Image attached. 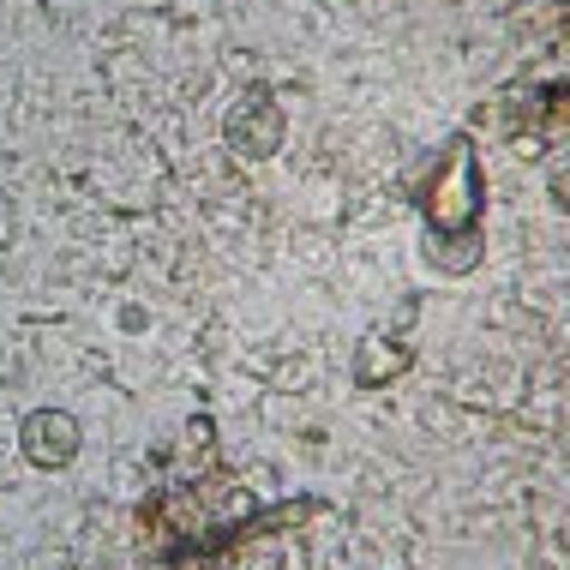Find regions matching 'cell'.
<instances>
[{
    "label": "cell",
    "mask_w": 570,
    "mask_h": 570,
    "mask_svg": "<svg viewBox=\"0 0 570 570\" xmlns=\"http://www.w3.org/2000/svg\"><path fill=\"white\" fill-rule=\"evenodd\" d=\"M223 132H228V145H235L240 157L265 163V157H276V150H283V109L271 102V90H246V97H235V109H228Z\"/></svg>",
    "instance_id": "obj_1"
},
{
    "label": "cell",
    "mask_w": 570,
    "mask_h": 570,
    "mask_svg": "<svg viewBox=\"0 0 570 570\" xmlns=\"http://www.w3.org/2000/svg\"><path fill=\"white\" fill-rule=\"evenodd\" d=\"M19 444H24L30 469H67V462L79 456L85 433H79V421H72L67 409H37V414H24Z\"/></svg>",
    "instance_id": "obj_2"
}]
</instances>
